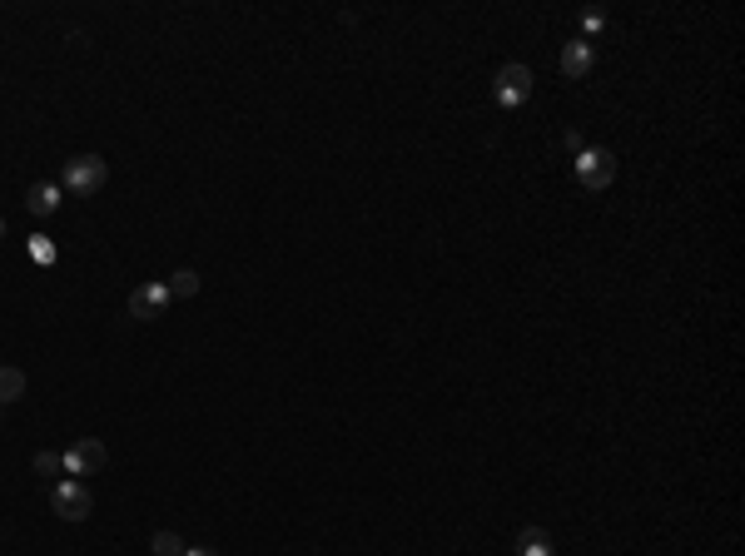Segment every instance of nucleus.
Instances as JSON below:
<instances>
[{"label":"nucleus","mask_w":745,"mask_h":556,"mask_svg":"<svg viewBox=\"0 0 745 556\" xmlns=\"http://www.w3.org/2000/svg\"><path fill=\"white\" fill-rule=\"evenodd\" d=\"M130 318H140V323H149V318H159L164 308H169V288L164 283H140L135 293H130Z\"/></svg>","instance_id":"423d86ee"},{"label":"nucleus","mask_w":745,"mask_h":556,"mask_svg":"<svg viewBox=\"0 0 745 556\" xmlns=\"http://www.w3.org/2000/svg\"><path fill=\"white\" fill-rule=\"evenodd\" d=\"M164 288H169V298H194V293H199V274H194V269H179Z\"/></svg>","instance_id":"9b49d317"},{"label":"nucleus","mask_w":745,"mask_h":556,"mask_svg":"<svg viewBox=\"0 0 745 556\" xmlns=\"http://www.w3.org/2000/svg\"><path fill=\"white\" fill-rule=\"evenodd\" d=\"M35 472L40 477H55V472H65V457L60 452H35Z\"/></svg>","instance_id":"ddd939ff"},{"label":"nucleus","mask_w":745,"mask_h":556,"mask_svg":"<svg viewBox=\"0 0 745 556\" xmlns=\"http://www.w3.org/2000/svg\"><path fill=\"white\" fill-rule=\"evenodd\" d=\"M562 144H567V149H572V154H582V149H587V144H582V135H577V130H567V135H562Z\"/></svg>","instance_id":"dca6fc26"},{"label":"nucleus","mask_w":745,"mask_h":556,"mask_svg":"<svg viewBox=\"0 0 745 556\" xmlns=\"http://www.w3.org/2000/svg\"><path fill=\"white\" fill-rule=\"evenodd\" d=\"M30 259L35 264H55V244L50 239H30Z\"/></svg>","instance_id":"4468645a"},{"label":"nucleus","mask_w":745,"mask_h":556,"mask_svg":"<svg viewBox=\"0 0 745 556\" xmlns=\"http://www.w3.org/2000/svg\"><path fill=\"white\" fill-rule=\"evenodd\" d=\"M60 194H65L60 184H30V194H25V209L45 219V214H55V209H60Z\"/></svg>","instance_id":"6e6552de"},{"label":"nucleus","mask_w":745,"mask_h":556,"mask_svg":"<svg viewBox=\"0 0 745 556\" xmlns=\"http://www.w3.org/2000/svg\"><path fill=\"white\" fill-rule=\"evenodd\" d=\"M592 65H596L592 40H567V50H562V75H567V80H587Z\"/></svg>","instance_id":"0eeeda50"},{"label":"nucleus","mask_w":745,"mask_h":556,"mask_svg":"<svg viewBox=\"0 0 745 556\" xmlns=\"http://www.w3.org/2000/svg\"><path fill=\"white\" fill-rule=\"evenodd\" d=\"M25 398V373L20 368H0V403H15Z\"/></svg>","instance_id":"9d476101"},{"label":"nucleus","mask_w":745,"mask_h":556,"mask_svg":"<svg viewBox=\"0 0 745 556\" xmlns=\"http://www.w3.org/2000/svg\"><path fill=\"white\" fill-rule=\"evenodd\" d=\"M149 547H154V556H184V542H179L174 532H154Z\"/></svg>","instance_id":"f8f14e48"},{"label":"nucleus","mask_w":745,"mask_h":556,"mask_svg":"<svg viewBox=\"0 0 745 556\" xmlns=\"http://www.w3.org/2000/svg\"><path fill=\"white\" fill-rule=\"evenodd\" d=\"M184 556H219L214 547H184Z\"/></svg>","instance_id":"f3484780"},{"label":"nucleus","mask_w":745,"mask_h":556,"mask_svg":"<svg viewBox=\"0 0 745 556\" xmlns=\"http://www.w3.org/2000/svg\"><path fill=\"white\" fill-rule=\"evenodd\" d=\"M611 179H616V154H611V149L596 144V149H582V154H577V184H582V189L596 194V189H606Z\"/></svg>","instance_id":"7ed1b4c3"},{"label":"nucleus","mask_w":745,"mask_h":556,"mask_svg":"<svg viewBox=\"0 0 745 556\" xmlns=\"http://www.w3.org/2000/svg\"><path fill=\"white\" fill-rule=\"evenodd\" d=\"M105 179H110V164H105L100 154H75V159H65V169H60V189H65V194H80V199L100 194Z\"/></svg>","instance_id":"f257e3e1"},{"label":"nucleus","mask_w":745,"mask_h":556,"mask_svg":"<svg viewBox=\"0 0 745 556\" xmlns=\"http://www.w3.org/2000/svg\"><path fill=\"white\" fill-rule=\"evenodd\" d=\"M50 512H55V517H65V522H85V517L95 512V497L85 492V482H80V477H65V482H55V487H50Z\"/></svg>","instance_id":"f03ea898"},{"label":"nucleus","mask_w":745,"mask_h":556,"mask_svg":"<svg viewBox=\"0 0 745 556\" xmlns=\"http://www.w3.org/2000/svg\"><path fill=\"white\" fill-rule=\"evenodd\" d=\"M517 556H552V537L542 527H522L517 532Z\"/></svg>","instance_id":"1a4fd4ad"},{"label":"nucleus","mask_w":745,"mask_h":556,"mask_svg":"<svg viewBox=\"0 0 745 556\" xmlns=\"http://www.w3.org/2000/svg\"><path fill=\"white\" fill-rule=\"evenodd\" d=\"M601 25H606L601 10H587V15H582V30H587V35H601Z\"/></svg>","instance_id":"2eb2a0df"},{"label":"nucleus","mask_w":745,"mask_h":556,"mask_svg":"<svg viewBox=\"0 0 745 556\" xmlns=\"http://www.w3.org/2000/svg\"><path fill=\"white\" fill-rule=\"evenodd\" d=\"M0 239H5V219H0Z\"/></svg>","instance_id":"a211bd4d"},{"label":"nucleus","mask_w":745,"mask_h":556,"mask_svg":"<svg viewBox=\"0 0 745 556\" xmlns=\"http://www.w3.org/2000/svg\"><path fill=\"white\" fill-rule=\"evenodd\" d=\"M527 95H532V70L527 65H502L497 70V105L502 110H517Z\"/></svg>","instance_id":"39448f33"},{"label":"nucleus","mask_w":745,"mask_h":556,"mask_svg":"<svg viewBox=\"0 0 745 556\" xmlns=\"http://www.w3.org/2000/svg\"><path fill=\"white\" fill-rule=\"evenodd\" d=\"M60 457H65V472H70V477H90V472H100V467L110 462V447H105L100 437H80V442L65 447Z\"/></svg>","instance_id":"20e7f679"}]
</instances>
